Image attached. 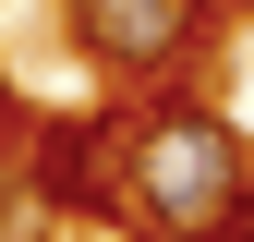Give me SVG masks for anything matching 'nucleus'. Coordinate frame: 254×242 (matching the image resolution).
Here are the masks:
<instances>
[{
  "mask_svg": "<svg viewBox=\"0 0 254 242\" xmlns=\"http://www.w3.org/2000/svg\"><path fill=\"white\" fill-rule=\"evenodd\" d=\"M121 194H133V218H145L157 242H170V230L206 242V230L242 206V133L206 121V109H157V121L121 133Z\"/></svg>",
  "mask_w": 254,
  "mask_h": 242,
  "instance_id": "obj_1",
  "label": "nucleus"
},
{
  "mask_svg": "<svg viewBox=\"0 0 254 242\" xmlns=\"http://www.w3.org/2000/svg\"><path fill=\"white\" fill-rule=\"evenodd\" d=\"M73 24H85V49L109 73H170L206 37V0H73Z\"/></svg>",
  "mask_w": 254,
  "mask_h": 242,
  "instance_id": "obj_2",
  "label": "nucleus"
},
{
  "mask_svg": "<svg viewBox=\"0 0 254 242\" xmlns=\"http://www.w3.org/2000/svg\"><path fill=\"white\" fill-rule=\"evenodd\" d=\"M0 145H12V97H0Z\"/></svg>",
  "mask_w": 254,
  "mask_h": 242,
  "instance_id": "obj_3",
  "label": "nucleus"
}]
</instances>
